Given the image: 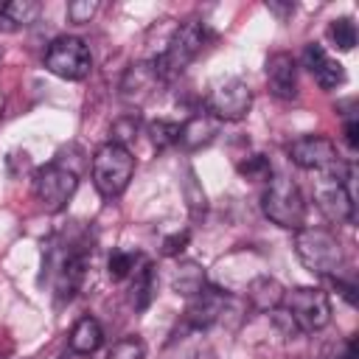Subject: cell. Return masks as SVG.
<instances>
[{
	"instance_id": "7a4b0ae2",
	"label": "cell",
	"mask_w": 359,
	"mask_h": 359,
	"mask_svg": "<svg viewBox=\"0 0 359 359\" xmlns=\"http://www.w3.org/2000/svg\"><path fill=\"white\" fill-rule=\"evenodd\" d=\"M261 210L272 224H278L283 230L297 233L306 224V199H303L297 182L283 174H275L266 180V188L261 194Z\"/></svg>"
},
{
	"instance_id": "d4e9b609",
	"label": "cell",
	"mask_w": 359,
	"mask_h": 359,
	"mask_svg": "<svg viewBox=\"0 0 359 359\" xmlns=\"http://www.w3.org/2000/svg\"><path fill=\"white\" fill-rule=\"evenodd\" d=\"M149 135H151V143H154L157 149H168V146L180 143V123L160 118V121L149 123Z\"/></svg>"
},
{
	"instance_id": "603a6c76",
	"label": "cell",
	"mask_w": 359,
	"mask_h": 359,
	"mask_svg": "<svg viewBox=\"0 0 359 359\" xmlns=\"http://www.w3.org/2000/svg\"><path fill=\"white\" fill-rule=\"evenodd\" d=\"M137 132H140V118H137L135 112H126V115H121V118L112 123V129H109V143H118V146L126 149V143L135 140Z\"/></svg>"
},
{
	"instance_id": "83f0119b",
	"label": "cell",
	"mask_w": 359,
	"mask_h": 359,
	"mask_svg": "<svg viewBox=\"0 0 359 359\" xmlns=\"http://www.w3.org/2000/svg\"><path fill=\"white\" fill-rule=\"evenodd\" d=\"M185 194H188V202H191V210H194V216L199 213V210H205V191L199 188V182H196V174L188 168V182H185Z\"/></svg>"
},
{
	"instance_id": "ba28073f",
	"label": "cell",
	"mask_w": 359,
	"mask_h": 359,
	"mask_svg": "<svg viewBox=\"0 0 359 359\" xmlns=\"http://www.w3.org/2000/svg\"><path fill=\"white\" fill-rule=\"evenodd\" d=\"M45 67L65 81H81L93 70L90 45L81 36H56L45 50Z\"/></svg>"
},
{
	"instance_id": "d6a6232c",
	"label": "cell",
	"mask_w": 359,
	"mask_h": 359,
	"mask_svg": "<svg viewBox=\"0 0 359 359\" xmlns=\"http://www.w3.org/2000/svg\"><path fill=\"white\" fill-rule=\"evenodd\" d=\"M3 104H6V101H3V93H0V118H3Z\"/></svg>"
},
{
	"instance_id": "ffe728a7",
	"label": "cell",
	"mask_w": 359,
	"mask_h": 359,
	"mask_svg": "<svg viewBox=\"0 0 359 359\" xmlns=\"http://www.w3.org/2000/svg\"><path fill=\"white\" fill-rule=\"evenodd\" d=\"M205 286H208L205 269H202L199 264H194V261L180 264L177 272H174V278H171V289H174L177 294H182V297H194V294H196L199 289H205Z\"/></svg>"
},
{
	"instance_id": "8fae6325",
	"label": "cell",
	"mask_w": 359,
	"mask_h": 359,
	"mask_svg": "<svg viewBox=\"0 0 359 359\" xmlns=\"http://www.w3.org/2000/svg\"><path fill=\"white\" fill-rule=\"evenodd\" d=\"M224 309H227V294L222 289H216V286H205L194 297H188L185 325L194 328V331H205L224 314Z\"/></svg>"
},
{
	"instance_id": "e0dca14e",
	"label": "cell",
	"mask_w": 359,
	"mask_h": 359,
	"mask_svg": "<svg viewBox=\"0 0 359 359\" xmlns=\"http://www.w3.org/2000/svg\"><path fill=\"white\" fill-rule=\"evenodd\" d=\"M70 351L73 353H81V356H90V353H95L101 345H104V328H101V323L95 320V317H81L76 325H73V331H70Z\"/></svg>"
},
{
	"instance_id": "6da1fadb",
	"label": "cell",
	"mask_w": 359,
	"mask_h": 359,
	"mask_svg": "<svg viewBox=\"0 0 359 359\" xmlns=\"http://www.w3.org/2000/svg\"><path fill=\"white\" fill-rule=\"evenodd\" d=\"M294 252L311 275L328 278V280L345 278L348 258H345V250H342L339 238L331 230H325V227H300L294 233Z\"/></svg>"
},
{
	"instance_id": "30bf717a",
	"label": "cell",
	"mask_w": 359,
	"mask_h": 359,
	"mask_svg": "<svg viewBox=\"0 0 359 359\" xmlns=\"http://www.w3.org/2000/svg\"><path fill=\"white\" fill-rule=\"evenodd\" d=\"M250 107H252V93L241 79H227L216 84L205 98V109L216 121H241L250 112Z\"/></svg>"
},
{
	"instance_id": "d6986e66",
	"label": "cell",
	"mask_w": 359,
	"mask_h": 359,
	"mask_svg": "<svg viewBox=\"0 0 359 359\" xmlns=\"http://www.w3.org/2000/svg\"><path fill=\"white\" fill-rule=\"evenodd\" d=\"M132 275H135V283H132L129 300H132V306H135L137 311H143V309H149V303L154 300V292H157V269H154V264L143 261V266H140V269L135 266Z\"/></svg>"
},
{
	"instance_id": "7402d4cb",
	"label": "cell",
	"mask_w": 359,
	"mask_h": 359,
	"mask_svg": "<svg viewBox=\"0 0 359 359\" xmlns=\"http://www.w3.org/2000/svg\"><path fill=\"white\" fill-rule=\"evenodd\" d=\"M137 261H140L137 252H132V250H115L109 255V261H107V272H109L112 280H123V278H129L135 272Z\"/></svg>"
},
{
	"instance_id": "4dcf8cb0",
	"label": "cell",
	"mask_w": 359,
	"mask_h": 359,
	"mask_svg": "<svg viewBox=\"0 0 359 359\" xmlns=\"http://www.w3.org/2000/svg\"><path fill=\"white\" fill-rule=\"evenodd\" d=\"M345 143L351 149H359V121L356 118H348L345 121Z\"/></svg>"
},
{
	"instance_id": "5bb4252c",
	"label": "cell",
	"mask_w": 359,
	"mask_h": 359,
	"mask_svg": "<svg viewBox=\"0 0 359 359\" xmlns=\"http://www.w3.org/2000/svg\"><path fill=\"white\" fill-rule=\"evenodd\" d=\"M266 87L278 101L297 98V62L292 53L278 50L266 59Z\"/></svg>"
},
{
	"instance_id": "4316f807",
	"label": "cell",
	"mask_w": 359,
	"mask_h": 359,
	"mask_svg": "<svg viewBox=\"0 0 359 359\" xmlns=\"http://www.w3.org/2000/svg\"><path fill=\"white\" fill-rule=\"evenodd\" d=\"M95 11H98V3L95 0H70L67 3V20L76 22V25L90 22Z\"/></svg>"
},
{
	"instance_id": "f546056e",
	"label": "cell",
	"mask_w": 359,
	"mask_h": 359,
	"mask_svg": "<svg viewBox=\"0 0 359 359\" xmlns=\"http://www.w3.org/2000/svg\"><path fill=\"white\" fill-rule=\"evenodd\" d=\"M325 359H356V339L351 337V339H342V342H337Z\"/></svg>"
},
{
	"instance_id": "cb8c5ba5",
	"label": "cell",
	"mask_w": 359,
	"mask_h": 359,
	"mask_svg": "<svg viewBox=\"0 0 359 359\" xmlns=\"http://www.w3.org/2000/svg\"><path fill=\"white\" fill-rule=\"evenodd\" d=\"M104 359H146V345L137 337H123V339L109 345Z\"/></svg>"
},
{
	"instance_id": "44dd1931",
	"label": "cell",
	"mask_w": 359,
	"mask_h": 359,
	"mask_svg": "<svg viewBox=\"0 0 359 359\" xmlns=\"http://www.w3.org/2000/svg\"><path fill=\"white\" fill-rule=\"evenodd\" d=\"M328 42L337 48V50H353V45H356V22L351 20V17H337V20H331L328 22Z\"/></svg>"
},
{
	"instance_id": "5b68a950",
	"label": "cell",
	"mask_w": 359,
	"mask_h": 359,
	"mask_svg": "<svg viewBox=\"0 0 359 359\" xmlns=\"http://www.w3.org/2000/svg\"><path fill=\"white\" fill-rule=\"evenodd\" d=\"M280 309L292 317L300 334L323 331L331 323V297L320 286H294L283 289Z\"/></svg>"
},
{
	"instance_id": "f1b7e54d",
	"label": "cell",
	"mask_w": 359,
	"mask_h": 359,
	"mask_svg": "<svg viewBox=\"0 0 359 359\" xmlns=\"http://www.w3.org/2000/svg\"><path fill=\"white\" fill-rule=\"evenodd\" d=\"M188 238H191V233H188V230L168 236V238L163 241V255H180V252L188 247Z\"/></svg>"
},
{
	"instance_id": "3957f363",
	"label": "cell",
	"mask_w": 359,
	"mask_h": 359,
	"mask_svg": "<svg viewBox=\"0 0 359 359\" xmlns=\"http://www.w3.org/2000/svg\"><path fill=\"white\" fill-rule=\"evenodd\" d=\"M205 42H208V28H205V22H196V20L182 22V25L171 34L165 50L151 59L154 67H157V73H160V79L168 84V81H174L177 76H182V70L202 53Z\"/></svg>"
},
{
	"instance_id": "277c9868",
	"label": "cell",
	"mask_w": 359,
	"mask_h": 359,
	"mask_svg": "<svg viewBox=\"0 0 359 359\" xmlns=\"http://www.w3.org/2000/svg\"><path fill=\"white\" fill-rule=\"evenodd\" d=\"M90 174L95 191L104 199H115L129 188V180L135 174V157L129 149L118 143H104L101 149H95L90 160Z\"/></svg>"
},
{
	"instance_id": "484cf974",
	"label": "cell",
	"mask_w": 359,
	"mask_h": 359,
	"mask_svg": "<svg viewBox=\"0 0 359 359\" xmlns=\"http://www.w3.org/2000/svg\"><path fill=\"white\" fill-rule=\"evenodd\" d=\"M238 174L247 177V180H269L272 177V165L264 154H252L247 160L238 163Z\"/></svg>"
},
{
	"instance_id": "1f68e13d",
	"label": "cell",
	"mask_w": 359,
	"mask_h": 359,
	"mask_svg": "<svg viewBox=\"0 0 359 359\" xmlns=\"http://www.w3.org/2000/svg\"><path fill=\"white\" fill-rule=\"evenodd\" d=\"M266 8L283 20L286 14H292V11H294V3H272V0H269V3H266Z\"/></svg>"
},
{
	"instance_id": "9a60e30c",
	"label": "cell",
	"mask_w": 359,
	"mask_h": 359,
	"mask_svg": "<svg viewBox=\"0 0 359 359\" xmlns=\"http://www.w3.org/2000/svg\"><path fill=\"white\" fill-rule=\"evenodd\" d=\"M216 135H219V121L210 118L208 112H199V115L188 118L185 123H180V143H182V149H188V151L208 146Z\"/></svg>"
},
{
	"instance_id": "8992f818",
	"label": "cell",
	"mask_w": 359,
	"mask_h": 359,
	"mask_svg": "<svg viewBox=\"0 0 359 359\" xmlns=\"http://www.w3.org/2000/svg\"><path fill=\"white\" fill-rule=\"evenodd\" d=\"M79 168L65 160H53L34 171V196L48 213H59L67 208L79 188Z\"/></svg>"
},
{
	"instance_id": "ac0fdd59",
	"label": "cell",
	"mask_w": 359,
	"mask_h": 359,
	"mask_svg": "<svg viewBox=\"0 0 359 359\" xmlns=\"http://www.w3.org/2000/svg\"><path fill=\"white\" fill-rule=\"evenodd\" d=\"M42 14V6L36 0H8L0 6V28L3 31H17L31 22H36Z\"/></svg>"
},
{
	"instance_id": "2e32d148",
	"label": "cell",
	"mask_w": 359,
	"mask_h": 359,
	"mask_svg": "<svg viewBox=\"0 0 359 359\" xmlns=\"http://www.w3.org/2000/svg\"><path fill=\"white\" fill-rule=\"evenodd\" d=\"M247 300L258 311H275L283 300V286L269 275H258L247 283Z\"/></svg>"
},
{
	"instance_id": "7c38bea8",
	"label": "cell",
	"mask_w": 359,
	"mask_h": 359,
	"mask_svg": "<svg viewBox=\"0 0 359 359\" xmlns=\"http://www.w3.org/2000/svg\"><path fill=\"white\" fill-rule=\"evenodd\" d=\"M163 84H165V81L160 79V73H157V67H154L151 59H149V62H135V65L126 67V73H123V79H121V95H123L126 101H132V104H143V101H149Z\"/></svg>"
},
{
	"instance_id": "4fadbf2b",
	"label": "cell",
	"mask_w": 359,
	"mask_h": 359,
	"mask_svg": "<svg viewBox=\"0 0 359 359\" xmlns=\"http://www.w3.org/2000/svg\"><path fill=\"white\" fill-rule=\"evenodd\" d=\"M303 65L309 67V73L314 76V81L323 90H337L339 84H345V67L342 62H337L320 42H309L303 48Z\"/></svg>"
},
{
	"instance_id": "52a82bcc",
	"label": "cell",
	"mask_w": 359,
	"mask_h": 359,
	"mask_svg": "<svg viewBox=\"0 0 359 359\" xmlns=\"http://www.w3.org/2000/svg\"><path fill=\"white\" fill-rule=\"evenodd\" d=\"M351 177H353V168L348 165L345 171L320 174V180L314 182V202H317L320 213L334 224L353 222L356 202H353V191H351Z\"/></svg>"
},
{
	"instance_id": "9c48e42d",
	"label": "cell",
	"mask_w": 359,
	"mask_h": 359,
	"mask_svg": "<svg viewBox=\"0 0 359 359\" xmlns=\"http://www.w3.org/2000/svg\"><path fill=\"white\" fill-rule=\"evenodd\" d=\"M289 160L306 171H320V174H331V171H345L348 163L339 157L337 143L325 135H303L294 137L289 146Z\"/></svg>"
}]
</instances>
